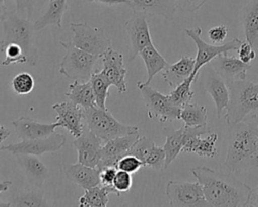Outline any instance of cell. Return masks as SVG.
<instances>
[{"label": "cell", "mask_w": 258, "mask_h": 207, "mask_svg": "<svg viewBox=\"0 0 258 207\" xmlns=\"http://www.w3.org/2000/svg\"><path fill=\"white\" fill-rule=\"evenodd\" d=\"M12 125L17 137L22 140L47 137L55 132L57 127H60L57 121L53 123H41L26 116H20L13 120Z\"/></svg>", "instance_id": "cell-19"}, {"label": "cell", "mask_w": 258, "mask_h": 207, "mask_svg": "<svg viewBox=\"0 0 258 207\" xmlns=\"http://www.w3.org/2000/svg\"><path fill=\"white\" fill-rule=\"evenodd\" d=\"M165 194L172 207H207L209 206L199 182L168 181Z\"/></svg>", "instance_id": "cell-10"}, {"label": "cell", "mask_w": 258, "mask_h": 207, "mask_svg": "<svg viewBox=\"0 0 258 207\" xmlns=\"http://www.w3.org/2000/svg\"><path fill=\"white\" fill-rule=\"evenodd\" d=\"M205 89L213 98L216 106L217 117L220 119L229 102L228 85L225 80L211 68L207 71Z\"/></svg>", "instance_id": "cell-22"}, {"label": "cell", "mask_w": 258, "mask_h": 207, "mask_svg": "<svg viewBox=\"0 0 258 207\" xmlns=\"http://www.w3.org/2000/svg\"><path fill=\"white\" fill-rule=\"evenodd\" d=\"M141 167H144L143 163L138 158L132 154H125L118 161L116 165V168L118 170H122L130 174L136 173Z\"/></svg>", "instance_id": "cell-40"}, {"label": "cell", "mask_w": 258, "mask_h": 207, "mask_svg": "<svg viewBox=\"0 0 258 207\" xmlns=\"http://www.w3.org/2000/svg\"><path fill=\"white\" fill-rule=\"evenodd\" d=\"M11 186H12V182H11V181H9V180L1 181V182H0V194H1L2 192L7 191ZM0 206H1V202H0Z\"/></svg>", "instance_id": "cell-49"}, {"label": "cell", "mask_w": 258, "mask_h": 207, "mask_svg": "<svg viewBox=\"0 0 258 207\" xmlns=\"http://www.w3.org/2000/svg\"><path fill=\"white\" fill-rule=\"evenodd\" d=\"M207 0H175L176 7L181 11L195 12L199 10Z\"/></svg>", "instance_id": "cell-44"}, {"label": "cell", "mask_w": 258, "mask_h": 207, "mask_svg": "<svg viewBox=\"0 0 258 207\" xmlns=\"http://www.w3.org/2000/svg\"><path fill=\"white\" fill-rule=\"evenodd\" d=\"M4 30V47L9 43L18 44L27 60V64L35 66L38 61V49L35 44L33 22L20 15L16 10H7L1 19Z\"/></svg>", "instance_id": "cell-4"}, {"label": "cell", "mask_w": 258, "mask_h": 207, "mask_svg": "<svg viewBox=\"0 0 258 207\" xmlns=\"http://www.w3.org/2000/svg\"><path fill=\"white\" fill-rule=\"evenodd\" d=\"M139 138V132L115 137L106 141L101 148V159L97 169L101 171L106 167H116L118 161L127 154L132 144Z\"/></svg>", "instance_id": "cell-16"}, {"label": "cell", "mask_w": 258, "mask_h": 207, "mask_svg": "<svg viewBox=\"0 0 258 207\" xmlns=\"http://www.w3.org/2000/svg\"><path fill=\"white\" fill-rule=\"evenodd\" d=\"M239 19L246 40L255 46L258 43V0H250L241 9Z\"/></svg>", "instance_id": "cell-25"}, {"label": "cell", "mask_w": 258, "mask_h": 207, "mask_svg": "<svg viewBox=\"0 0 258 207\" xmlns=\"http://www.w3.org/2000/svg\"><path fill=\"white\" fill-rule=\"evenodd\" d=\"M14 156L28 182L34 187L40 188L44 181L49 177L47 167L37 158V156L26 153H18Z\"/></svg>", "instance_id": "cell-21"}, {"label": "cell", "mask_w": 258, "mask_h": 207, "mask_svg": "<svg viewBox=\"0 0 258 207\" xmlns=\"http://www.w3.org/2000/svg\"><path fill=\"white\" fill-rule=\"evenodd\" d=\"M190 172L202 186L209 206L245 207L249 205L252 188L237 179L233 173L223 174L204 166L191 168Z\"/></svg>", "instance_id": "cell-1"}, {"label": "cell", "mask_w": 258, "mask_h": 207, "mask_svg": "<svg viewBox=\"0 0 258 207\" xmlns=\"http://www.w3.org/2000/svg\"><path fill=\"white\" fill-rule=\"evenodd\" d=\"M84 1L91 2V3H97V4H103V5H107V6H114V5H119V4L130 6V4H131V0H84Z\"/></svg>", "instance_id": "cell-46"}, {"label": "cell", "mask_w": 258, "mask_h": 207, "mask_svg": "<svg viewBox=\"0 0 258 207\" xmlns=\"http://www.w3.org/2000/svg\"><path fill=\"white\" fill-rule=\"evenodd\" d=\"M6 11H7V9L4 5V0H0V20L2 19V17L4 16Z\"/></svg>", "instance_id": "cell-50"}, {"label": "cell", "mask_w": 258, "mask_h": 207, "mask_svg": "<svg viewBox=\"0 0 258 207\" xmlns=\"http://www.w3.org/2000/svg\"><path fill=\"white\" fill-rule=\"evenodd\" d=\"M100 59L103 64V70L101 72L110 82L111 86H115L120 94L126 93L127 84L125 77L127 74V69L125 68L122 54L110 46L100 57Z\"/></svg>", "instance_id": "cell-14"}, {"label": "cell", "mask_w": 258, "mask_h": 207, "mask_svg": "<svg viewBox=\"0 0 258 207\" xmlns=\"http://www.w3.org/2000/svg\"><path fill=\"white\" fill-rule=\"evenodd\" d=\"M120 193L115 190L113 186L97 185L92 188L86 189L84 194L79 199L80 207H106L109 203V194Z\"/></svg>", "instance_id": "cell-27"}, {"label": "cell", "mask_w": 258, "mask_h": 207, "mask_svg": "<svg viewBox=\"0 0 258 207\" xmlns=\"http://www.w3.org/2000/svg\"><path fill=\"white\" fill-rule=\"evenodd\" d=\"M225 166L233 174L258 167V136L249 123L241 122L233 126L229 137Z\"/></svg>", "instance_id": "cell-2"}, {"label": "cell", "mask_w": 258, "mask_h": 207, "mask_svg": "<svg viewBox=\"0 0 258 207\" xmlns=\"http://www.w3.org/2000/svg\"><path fill=\"white\" fill-rule=\"evenodd\" d=\"M249 205H251V206H258V186L256 187L255 190H252V194H251V198H250V201H249Z\"/></svg>", "instance_id": "cell-48"}, {"label": "cell", "mask_w": 258, "mask_h": 207, "mask_svg": "<svg viewBox=\"0 0 258 207\" xmlns=\"http://www.w3.org/2000/svg\"><path fill=\"white\" fill-rule=\"evenodd\" d=\"M66 143V136L60 133L53 132L47 137L36 139H23L20 142L10 143L0 146V150H6L12 154L26 153L41 156L46 152H53L60 149Z\"/></svg>", "instance_id": "cell-13"}, {"label": "cell", "mask_w": 258, "mask_h": 207, "mask_svg": "<svg viewBox=\"0 0 258 207\" xmlns=\"http://www.w3.org/2000/svg\"><path fill=\"white\" fill-rule=\"evenodd\" d=\"M146 16L142 12L133 11V15L124 23L129 62H132L145 46L153 43Z\"/></svg>", "instance_id": "cell-12"}, {"label": "cell", "mask_w": 258, "mask_h": 207, "mask_svg": "<svg viewBox=\"0 0 258 207\" xmlns=\"http://www.w3.org/2000/svg\"><path fill=\"white\" fill-rule=\"evenodd\" d=\"M42 0H15L16 11L29 19V16L32 14L35 6Z\"/></svg>", "instance_id": "cell-42"}, {"label": "cell", "mask_w": 258, "mask_h": 207, "mask_svg": "<svg viewBox=\"0 0 258 207\" xmlns=\"http://www.w3.org/2000/svg\"><path fill=\"white\" fill-rule=\"evenodd\" d=\"M183 144L181 151L195 152L202 158H214L217 153L218 134L210 133V128L207 125L202 126H186L184 125Z\"/></svg>", "instance_id": "cell-11"}, {"label": "cell", "mask_w": 258, "mask_h": 207, "mask_svg": "<svg viewBox=\"0 0 258 207\" xmlns=\"http://www.w3.org/2000/svg\"><path fill=\"white\" fill-rule=\"evenodd\" d=\"M13 91L18 95L30 93L34 88V80L32 76L26 72H22L14 76L11 81Z\"/></svg>", "instance_id": "cell-35"}, {"label": "cell", "mask_w": 258, "mask_h": 207, "mask_svg": "<svg viewBox=\"0 0 258 207\" xmlns=\"http://www.w3.org/2000/svg\"><path fill=\"white\" fill-rule=\"evenodd\" d=\"M133 11L142 12L149 16H161L171 20L177 9L175 0H131Z\"/></svg>", "instance_id": "cell-23"}, {"label": "cell", "mask_w": 258, "mask_h": 207, "mask_svg": "<svg viewBox=\"0 0 258 207\" xmlns=\"http://www.w3.org/2000/svg\"><path fill=\"white\" fill-rule=\"evenodd\" d=\"M249 125L252 128V130L254 131V133L258 136V124L257 123H249Z\"/></svg>", "instance_id": "cell-51"}, {"label": "cell", "mask_w": 258, "mask_h": 207, "mask_svg": "<svg viewBox=\"0 0 258 207\" xmlns=\"http://www.w3.org/2000/svg\"><path fill=\"white\" fill-rule=\"evenodd\" d=\"M238 55L239 59L247 64H250V62L256 58V51L254 49V46L250 44L247 40L242 41V43L240 44L238 48Z\"/></svg>", "instance_id": "cell-43"}, {"label": "cell", "mask_w": 258, "mask_h": 207, "mask_svg": "<svg viewBox=\"0 0 258 207\" xmlns=\"http://www.w3.org/2000/svg\"><path fill=\"white\" fill-rule=\"evenodd\" d=\"M137 87L141 92L150 118L157 119L159 122L179 119L180 107L171 102L168 94H162L150 85H144L141 82H137Z\"/></svg>", "instance_id": "cell-7"}, {"label": "cell", "mask_w": 258, "mask_h": 207, "mask_svg": "<svg viewBox=\"0 0 258 207\" xmlns=\"http://www.w3.org/2000/svg\"><path fill=\"white\" fill-rule=\"evenodd\" d=\"M90 82L93 88L96 106L102 109H107L106 100L109 96V88L111 86L110 82L101 71L94 72L90 78Z\"/></svg>", "instance_id": "cell-34"}, {"label": "cell", "mask_w": 258, "mask_h": 207, "mask_svg": "<svg viewBox=\"0 0 258 207\" xmlns=\"http://www.w3.org/2000/svg\"><path fill=\"white\" fill-rule=\"evenodd\" d=\"M85 126L104 142L115 137L138 133L136 125H128L118 121L110 111L98 106L83 108Z\"/></svg>", "instance_id": "cell-5"}, {"label": "cell", "mask_w": 258, "mask_h": 207, "mask_svg": "<svg viewBox=\"0 0 258 207\" xmlns=\"http://www.w3.org/2000/svg\"><path fill=\"white\" fill-rule=\"evenodd\" d=\"M195 59L188 56H182L176 63L169 64L162 72L161 75L169 87L174 88L194 72Z\"/></svg>", "instance_id": "cell-24"}, {"label": "cell", "mask_w": 258, "mask_h": 207, "mask_svg": "<svg viewBox=\"0 0 258 207\" xmlns=\"http://www.w3.org/2000/svg\"><path fill=\"white\" fill-rule=\"evenodd\" d=\"M207 108L198 103H187L180 108L179 119L186 126L207 125Z\"/></svg>", "instance_id": "cell-30"}, {"label": "cell", "mask_w": 258, "mask_h": 207, "mask_svg": "<svg viewBox=\"0 0 258 207\" xmlns=\"http://www.w3.org/2000/svg\"><path fill=\"white\" fill-rule=\"evenodd\" d=\"M103 142L101 138L85 126L83 132L78 137H75L73 142L78 152V162L86 166L97 167L101 159Z\"/></svg>", "instance_id": "cell-15"}, {"label": "cell", "mask_w": 258, "mask_h": 207, "mask_svg": "<svg viewBox=\"0 0 258 207\" xmlns=\"http://www.w3.org/2000/svg\"><path fill=\"white\" fill-rule=\"evenodd\" d=\"M52 109L56 112L55 121L59 123L60 127L66 128L74 137H78L83 132L85 127L83 107L70 100L53 104Z\"/></svg>", "instance_id": "cell-17"}, {"label": "cell", "mask_w": 258, "mask_h": 207, "mask_svg": "<svg viewBox=\"0 0 258 207\" xmlns=\"http://www.w3.org/2000/svg\"><path fill=\"white\" fill-rule=\"evenodd\" d=\"M70 26L73 32L72 42L87 53L101 57L111 46V39L100 27H93L88 22H73Z\"/></svg>", "instance_id": "cell-8"}, {"label": "cell", "mask_w": 258, "mask_h": 207, "mask_svg": "<svg viewBox=\"0 0 258 207\" xmlns=\"http://www.w3.org/2000/svg\"><path fill=\"white\" fill-rule=\"evenodd\" d=\"M144 167L151 168L154 170L165 169V151L162 146L156 144L153 145L147 158L144 161Z\"/></svg>", "instance_id": "cell-38"}, {"label": "cell", "mask_w": 258, "mask_h": 207, "mask_svg": "<svg viewBox=\"0 0 258 207\" xmlns=\"http://www.w3.org/2000/svg\"><path fill=\"white\" fill-rule=\"evenodd\" d=\"M139 56L143 60L147 71V80L143 83L144 85H150L154 76L159 72H162L169 65L153 43L145 46L139 53Z\"/></svg>", "instance_id": "cell-28"}, {"label": "cell", "mask_w": 258, "mask_h": 207, "mask_svg": "<svg viewBox=\"0 0 258 207\" xmlns=\"http://www.w3.org/2000/svg\"><path fill=\"white\" fill-rule=\"evenodd\" d=\"M198 76L199 75L191 74L184 81H182L180 84L174 87L172 91H170L168 96L173 104L181 108L185 104L191 102L195 95V92L191 89V84L197 81Z\"/></svg>", "instance_id": "cell-32"}, {"label": "cell", "mask_w": 258, "mask_h": 207, "mask_svg": "<svg viewBox=\"0 0 258 207\" xmlns=\"http://www.w3.org/2000/svg\"><path fill=\"white\" fill-rule=\"evenodd\" d=\"M0 53H4V42H3V40H0Z\"/></svg>", "instance_id": "cell-52"}, {"label": "cell", "mask_w": 258, "mask_h": 207, "mask_svg": "<svg viewBox=\"0 0 258 207\" xmlns=\"http://www.w3.org/2000/svg\"><path fill=\"white\" fill-rule=\"evenodd\" d=\"M61 170L72 183L86 190L94 186L100 185V171L96 167H90L81 163L63 164Z\"/></svg>", "instance_id": "cell-20"}, {"label": "cell", "mask_w": 258, "mask_h": 207, "mask_svg": "<svg viewBox=\"0 0 258 207\" xmlns=\"http://www.w3.org/2000/svg\"><path fill=\"white\" fill-rule=\"evenodd\" d=\"M154 144L155 143L151 138L146 137V136H142V137L139 136V138L129 148L127 154L135 156L143 163V166H144V161L147 158L148 153L150 152V150Z\"/></svg>", "instance_id": "cell-36"}, {"label": "cell", "mask_w": 258, "mask_h": 207, "mask_svg": "<svg viewBox=\"0 0 258 207\" xmlns=\"http://www.w3.org/2000/svg\"><path fill=\"white\" fill-rule=\"evenodd\" d=\"M229 102L226 107L225 121L229 126L245 122L258 115V83L237 80L228 83Z\"/></svg>", "instance_id": "cell-3"}, {"label": "cell", "mask_w": 258, "mask_h": 207, "mask_svg": "<svg viewBox=\"0 0 258 207\" xmlns=\"http://www.w3.org/2000/svg\"><path fill=\"white\" fill-rule=\"evenodd\" d=\"M66 96L75 104L83 108L96 106L95 96L90 80L87 82L75 81L70 84Z\"/></svg>", "instance_id": "cell-29"}, {"label": "cell", "mask_w": 258, "mask_h": 207, "mask_svg": "<svg viewBox=\"0 0 258 207\" xmlns=\"http://www.w3.org/2000/svg\"><path fill=\"white\" fill-rule=\"evenodd\" d=\"M8 203V206H32V207H44L47 206V202L44 198V193L39 188L24 191L14 196Z\"/></svg>", "instance_id": "cell-33"}, {"label": "cell", "mask_w": 258, "mask_h": 207, "mask_svg": "<svg viewBox=\"0 0 258 207\" xmlns=\"http://www.w3.org/2000/svg\"><path fill=\"white\" fill-rule=\"evenodd\" d=\"M118 169L116 167H106L100 171V182L104 186H112Z\"/></svg>", "instance_id": "cell-45"}, {"label": "cell", "mask_w": 258, "mask_h": 207, "mask_svg": "<svg viewBox=\"0 0 258 207\" xmlns=\"http://www.w3.org/2000/svg\"><path fill=\"white\" fill-rule=\"evenodd\" d=\"M59 44L66 49L59 64V74L75 81H89L100 57L77 47L72 41L60 40Z\"/></svg>", "instance_id": "cell-6"}, {"label": "cell", "mask_w": 258, "mask_h": 207, "mask_svg": "<svg viewBox=\"0 0 258 207\" xmlns=\"http://www.w3.org/2000/svg\"><path fill=\"white\" fill-rule=\"evenodd\" d=\"M67 10L68 0H48L45 12L33 22L35 30H41L48 25H55L61 28L62 16Z\"/></svg>", "instance_id": "cell-26"}, {"label": "cell", "mask_w": 258, "mask_h": 207, "mask_svg": "<svg viewBox=\"0 0 258 207\" xmlns=\"http://www.w3.org/2000/svg\"><path fill=\"white\" fill-rule=\"evenodd\" d=\"M10 133H11V131L8 128H6L2 124H0V145L10 135Z\"/></svg>", "instance_id": "cell-47"}, {"label": "cell", "mask_w": 258, "mask_h": 207, "mask_svg": "<svg viewBox=\"0 0 258 207\" xmlns=\"http://www.w3.org/2000/svg\"><path fill=\"white\" fill-rule=\"evenodd\" d=\"M133 184L132 174L122 170H118L114 178L112 186L118 193H127L130 191Z\"/></svg>", "instance_id": "cell-39"}, {"label": "cell", "mask_w": 258, "mask_h": 207, "mask_svg": "<svg viewBox=\"0 0 258 207\" xmlns=\"http://www.w3.org/2000/svg\"><path fill=\"white\" fill-rule=\"evenodd\" d=\"M183 133H184L183 125L177 130H173L171 132L166 133V139L162 146L165 151V169L181 152L182 144H183Z\"/></svg>", "instance_id": "cell-31"}, {"label": "cell", "mask_w": 258, "mask_h": 207, "mask_svg": "<svg viewBox=\"0 0 258 207\" xmlns=\"http://www.w3.org/2000/svg\"><path fill=\"white\" fill-rule=\"evenodd\" d=\"M184 33L194 40V42L197 45L198 53L197 57L195 58V67H194V75H199L200 70L209 64L214 58L221 54H228L232 50H238L240 44L242 41L235 37L232 40L224 43V44H210L207 43L202 37V28L201 27H195V28H186L184 30Z\"/></svg>", "instance_id": "cell-9"}, {"label": "cell", "mask_w": 258, "mask_h": 207, "mask_svg": "<svg viewBox=\"0 0 258 207\" xmlns=\"http://www.w3.org/2000/svg\"><path fill=\"white\" fill-rule=\"evenodd\" d=\"M228 32V26L220 24L217 26H213L208 30V37L213 43H222L226 39Z\"/></svg>", "instance_id": "cell-41"}, {"label": "cell", "mask_w": 258, "mask_h": 207, "mask_svg": "<svg viewBox=\"0 0 258 207\" xmlns=\"http://www.w3.org/2000/svg\"><path fill=\"white\" fill-rule=\"evenodd\" d=\"M5 58L1 62L2 66H9L14 64H27L26 57L22 48L15 43H9L4 47Z\"/></svg>", "instance_id": "cell-37"}, {"label": "cell", "mask_w": 258, "mask_h": 207, "mask_svg": "<svg viewBox=\"0 0 258 207\" xmlns=\"http://www.w3.org/2000/svg\"><path fill=\"white\" fill-rule=\"evenodd\" d=\"M209 64L227 84L237 80L246 79L247 72L251 68L250 64L244 63L239 58L229 57L228 54H221L217 56Z\"/></svg>", "instance_id": "cell-18"}]
</instances>
